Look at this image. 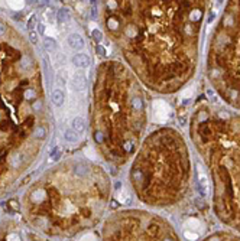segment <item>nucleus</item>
<instances>
[{
	"label": "nucleus",
	"instance_id": "6e6552de",
	"mask_svg": "<svg viewBox=\"0 0 240 241\" xmlns=\"http://www.w3.org/2000/svg\"><path fill=\"white\" fill-rule=\"evenodd\" d=\"M72 64L77 68H88L91 65V59L87 54H75L72 56Z\"/></svg>",
	"mask_w": 240,
	"mask_h": 241
},
{
	"label": "nucleus",
	"instance_id": "39448f33",
	"mask_svg": "<svg viewBox=\"0 0 240 241\" xmlns=\"http://www.w3.org/2000/svg\"><path fill=\"white\" fill-rule=\"evenodd\" d=\"M206 72L224 104L240 111V0H227L213 30Z\"/></svg>",
	"mask_w": 240,
	"mask_h": 241
},
{
	"label": "nucleus",
	"instance_id": "6ab92c4d",
	"mask_svg": "<svg viewBox=\"0 0 240 241\" xmlns=\"http://www.w3.org/2000/svg\"><path fill=\"white\" fill-rule=\"evenodd\" d=\"M6 32H7V28H6V25L0 22V38H3L4 35H6Z\"/></svg>",
	"mask_w": 240,
	"mask_h": 241
},
{
	"label": "nucleus",
	"instance_id": "f257e3e1",
	"mask_svg": "<svg viewBox=\"0 0 240 241\" xmlns=\"http://www.w3.org/2000/svg\"><path fill=\"white\" fill-rule=\"evenodd\" d=\"M211 0H132L129 20L111 32L123 58L146 88L175 94L194 78L202 23Z\"/></svg>",
	"mask_w": 240,
	"mask_h": 241
},
{
	"label": "nucleus",
	"instance_id": "dca6fc26",
	"mask_svg": "<svg viewBox=\"0 0 240 241\" xmlns=\"http://www.w3.org/2000/svg\"><path fill=\"white\" fill-rule=\"evenodd\" d=\"M28 36H29V41H30V43H34V45H36V43H38V33H36V32H35L34 29L32 30H29V33H28Z\"/></svg>",
	"mask_w": 240,
	"mask_h": 241
},
{
	"label": "nucleus",
	"instance_id": "9b49d317",
	"mask_svg": "<svg viewBox=\"0 0 240 241\" xmlns=\"http://www.w3.org/2000/svg\"><path fill=\"white\" fill-rule=\"evenodd\" d=\"M51 100H52L54 105H57V107H62L64 100H65V96H64V92L61 91V90L55 88L54 91H52V94H51Z\"/></svg>",
	"mask_w": 240,
	"mask_h": 241
},
{
	"label": "nucleus",
	"instance_id": "f03ea898",
	"mask_svg": "<svg viewBox=\"0 0 240 241\" xmlns=\"http://www.w3.org/2000/svg\"><path fill=\"white\" fill-rule=\"evenodd\" d=\"M129 65L104 61L96 71L93 140L106 162L125 166L139 149L147 124L146 92Z\"/></svg>",
	"mask_w": 240,
	"mask_h": 241
},
{
	"label": "nucleus",
	"instance_id": "2eb2a0df",
	"mask_svg": "<svg viewBox=\"0 0 240 241\" xmlns=\"http://www.w3.org/2000/svg\"><path fill=\"white\" fill-rule=\"evenodd\" d=\"M45 48L48 51H54L57 48V43H55V41L52 38H45Z\"/></svg>",
	"mask_w": 240,
	"mask_h": 241
},
{
	"label": "nucleus",
	"instance_id": "9d476101",
	"mask_svg": "<svg viewBox=\"0 0 240 241\" xmlns=\"http://www.w3.org/2000/svg\"><path fill=\"white\" fill-rule=\"evenodd\" d=\"M204 240H240V235L237 234H230V233H215L208 235Z\"/></svg>",
	"mask_w": 240,
	"mask_h": 241
},
{
	"label": "nucleus",
	"instance_id": "0eeeda50",
	"mask_svg": "<svg viewBox=\"0 0 240 241\" xmlns=\"http://www.w3.org/2000/svg\"><path fill=\"white\" fill-rule=\"evenodd\" d=\"M67 43H68V46H70L71 49H74V51H81L85 46L84 38L81 36L80 33H77V32H72V33L68 35Z\"/></svg>",
	"mask_w": 240,
	"mask_h": 241
},
{
	"label": "nucleus",
	"instance_id": "ddd939ff",
	"mask_svg": "<svg viewBox=\"0 0 240 241\" xmlns=\"http://www.w3.org/2000/svg\"><path fill=\"white\" fill-rule=\"evenodd\" d=\"M57 19H58L59 23H62V22H68V20H70V12H68L65 7L59 9L58 15H57Z\"/></svg>",
	"mask_w": 240,
	"mask_h": 241
},
{
	"label": "nucleus",
	"instance_id": "4468645a",
	"mask_svg": "<svg viewBox=\"0 0 240 241\" xmlns=\"http://www.w3.org/2000/svg\"><path fill=\"white\" fill-rule=\"evenodd\" d=\"M64 137L67 141H75L77 140V134H75V130H67L65 134H64Z\"/></svg>",
	"mask_w": 240,
	"mask_h": 241
},
{
	"label": "nucleus",
	"instance_id": "7ed1b4c3",
	"mask_svg": "<svg viewBox=\"0 0 240 241\" xmlns=\"http://www.w3.org/2000/svg\"><path fill=\"white\" fill-rule=\"evenodd\" d=\"M190 139L210 175L215 216L240 234V114L198 101Z\"/></svg>",
	"mask_w": 240,
	"mask_h": 241
},
{
	"label": "nucleus",
	"instance_id": "f8f14e48",
	"mask_svg": "<svg viewBox=\"0 0 240 241\" xmlns=\"http://www.w3.org/2000/svg\"><path fill=\"white\" fill-rule=\"evenodd\" d=\"M71 126H72V130H75V133H84V130H85V121L81 118V117H75L74 120H72V123H71Z\"/></svg>",
	"mask_w": 240,
	"mask_h": 241
},
{
	"label": "nucleus",
	"instance_id": "1a4fd4ad",
	"mask_svg": "<svg viewBox=\"0 0 240 241\" xmlns=\"http://www.w3.org/2000/svg\"><path fill=\"white\" fill-rule=\"evenodd\" d=\"M71 85L72 90H75V91H84L87 88V78L81 74H75L71 79Z\"/></svg>",
	"mask_w": 240,
	"mask_h": 241
},
{
	"label": "nucleus",
	"instance_id": "20e7f679",
	"mask_svg": "<svg viewBox=\"0 0 240 241\" xmlns=\"http://www.w3.org/2000/svg\"><path fill=\"white\" fill-rule=\"evenodd\" d=\"M129 182L136 198L151 208H174L191 192L192 166L185 139L172 127L153 130L133 156Z\"/></svg>",
	"mask_w": 240,
	"mask_h": 241
},
{
	"label": "nucleus",
	"instance_id": "a211bd4d",
	"mask_svg": "<svg viewBox=\"0 0 240 241\" xmlns=\"http://www.w3.org/2000/svg\"><path fill=\"white\" fill-rule=\"evenodd\" d=\"M35 23H36V17H35V16H32V17L29 19V22H28V29H29V30H32V29H34Z\"/></svg>",
	"mask_w": 240,
	"mask_h": 241
},
{
	"label": "nucleus",
	"instance_id": "f3484780",
	"mask_svg": "<svg viewBox=\"0 0 240 241\" xmlns=\"http://www.w3.org/2000/svg\"><path fill=\"white\" fill-rule=\"evenodd\" d=\"M93 38L96 42H101V39H103V35H101V32L98 29H94L93 30Z\"/></svg>",
	"mask_w": 240,
	"mask_h": 241
},
{
	"label": "nucleus",
	"instance_id": "aec40b11",
	"mask_svg": "<svg viewBox=\"0 0 240 241\" xmlns=\"http://www.w3.org/2000/svg\"><path fill=\"white\" fill-rule=\"evenodd\" d=\"M38 29H39V32L42 33V32H43V25H38Z\"/></svg>",
	"mask_w": 240,
	"mask_h": 241
},
{
	"label": "nucleus",
	"instance_id": "423d86ee",
	"mask_svg": "<svg viewBox=\"0 0 240 241\" xmlns=\"http://www.w3.org/2000/svg\"><path fill=\"white\" fill-rule=\"evenodd\" d=\"M104 240H179L169 221L140 209L114 212L103 227Z\"/></svg>",
	"mask_w": 240,
	"mask_h": 241
}]
</instances>
